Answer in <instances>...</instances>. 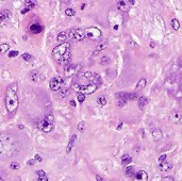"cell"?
<instances>
[{"label":"cell","mask_w":182,"mask_h":181,"mask_svg":"<svg viewBox=\"0 0 182 181\" xmlns=\"http://www.w3.org/2000/svg\"><path fill=\"white\" fill-rule=\"evenodd\" d=\"M10 167H11L12 170H18L19 167H20V165H19L17 162H12L11 165H10Z\"/></svg>","instance_id":"obj_38"},{"label":"cell","mask_w":182,"mask_h":181,"mask_svg":"<svg viewBox=\"0 0 182 181\" xmlns=\"http://www.w3.org/2000/svg\"><path fill=\"white\" fill-rule=\"evenodd\" d=\"M122 126H123V124H122V123H120V124L118 125V127H117V129H120V128H122Z\"/></svg>","instance_id":"obj_49"},{"label":"cell","mask_w":182,"mask_h":181,"mask_svg":"<svg viewBox=\"0 0 182 181\" xmlns=\"http://www.w3.org/2000/svg\"><path fill=\"white\" fill-rule=\"evenodd\" d=\"M152 137H153V140L154 141H159V140H161L162 137H163V133H162V131H161L160 129H154L152 131Z\"/></svg>","instance_id":"obj_21"},{"label":"cell","mask_w":182,"mask_h":181,"mask_svg":"<svg viewBox=\"0 0 182 181\" xmlns=\"http://www.w3.org/2000/svg\"><path fill=\"white\" fill-rule=\"evenodd\" d=\"M84 128H85V123H84V121H81V123L78 125V131L83 132L84 131Z\"/></svg>","instance_id":"obj_35"},{"label":"cell","mask_w":182,"mask_h":181,"mask_svg":"<svg viewBox=\"0 0 182 181\" xmlns=\"http://www.w3.org/2000/svg\"><path fill=\"white\" fill-rule=\"evenodd\" d=\"M73 87H74L75 91H77L79 93L89 95L96 92L98 85L94 84V83H89V84H86V85H81V84H78V83H75V84H73Z\"/></svg>","instance_id":"obj_4"},{"label":"cell","mask_w":182,"mask_h":181,"mask_svg":"<svg viewBox=\"0 0 182 181\" xmlns=\"http://www.w3.org/2000/svg\"><path fill=\"white\" fill-rule=\"evenodd\" d=\"M37 127H38V129L42 130L43 132L48 133V132H51L52 130H53V123H49V121H47L46 119H44V121H42L38 123Z\"/></svg>","instance_id":"obj_10"},{"label":"cell","mask_w":182,"mask_h":181,"mask_svg":"<svg viewBox=\"0 0 182 181\" xmlns=\"http://www.w3.org/2000/svg\"><path fill=\"white\" fill-rule=\"evenodd\" d=\"M175 179L174 178H171V177H165L163 178V181H174Z\"/></svg>","instance_id":"obj_45"},{"label":"cell","mask_w":182,"mask_h":181,"mask_svg":"<svg viewBox=\"0 0 182 181\" xmlns=\"http://www.w3.org/2000/svg\"><path fill=\"white\" fill-rule=\"evenodd\" d=\"M71 107H76V102H75L74 100H71Z\"/></svg>","instance_id":"obj_48"},{"label":"cell","mask_w":182,"mask_h":181,"mask_svg":"<svg viewBox=\"0 0 182 181\" xmlns=\"http://www.w3.org/2000/svg\"><path fill=\"white\" fill-rule=\"evenodd\" d=\"M69 61H71V51H67L63 57L59 60V63L60 64H62V65H67Z\"/></svg>","instance_id":"obj_20"},{"label":"cell","mask_w":182,"mask_h":181,"mask_svg":"<svg viewBox=\"0 0 182 181\" xmlns=\"http://www.w3.org/2000/svg\"><path fill=\"white\" fill-rule=\"evenodd\" d=\"M84 100H85V94H83V93H79L78 94V101L83 102Z\"/></svg>","instance_id":"obj_37"},{"label":"cell","mask_w":182,"mask_h":181,"mask_svg":"<svg viewBox=\"0 0 182 181\" xmlns=\"http://www.w3.org/2000/svg\"><path fill=\"white\" fill-rule=\"evenodd\" d=\"M134 177H135V179L136 180H148V174L146 173L145 170H138V172H136L135 173V175H134Z\"/></svg>","instance_id":"obj_16"},{"label":"cell","mask_w":182,"mask_h":181,"mask_svg":"<svg viewBox=\"0 0 182 181\" xmlns=\"http://www.w3.org/2000/svg\"><path fill=\"white\" fill-rule=\"evenodd\" d=\"M100 63L102 65H107L110 63V58L107 57V56H104V57L101 58V60H100Z\"/></svg>","instance_id":"obj_32"},{"label":"cell","mask_w":182,"mask_h":181,"mask_svg":"<svg viewBox=\"0 0 182 181\" xmlns=\"http://www.w3.org/2000/svg\"><path fill=\"white\" fill-rule=\"evenodd\" d=\"M169 121L173 124H180L182 123V113L180 111H173L169 115Z\"/></svg>","instance_id":"obj_11"},{"label":"cell","mask_w":182,"mask_h":181,"mask_svg":"<svg viewBox=\"0 0 182 181\" xmlns=\"http://www.w3.org/2000/svg\"><path fill=\"white\" fill-rule=\"evenodd\" d=\"M148 99L146 98L145 96H141V97H138V109L140 110H143L145 108L147 105H148Z\"/></svg>","instance_id":"obj_17"},{"label":"cell","mask_w":182,"mask_h":181,"mask_svg":"<svg viewBox=\"0 0 182 181\" xmlns=\"http://www.w3.org/2000/svg\"><path fill=\"white\" fill-rule=\"evenodd\" d=\"M30 31H31L32 33L38 34L43 31V27H42L41 25H38V23H32V25L30 26Z\"/></svg>","instance_id":"obj_18"},{"label":"cell","mask_w":182,"mask_h":181,"mask_svg":"<svg viewBox=\"0 0 182 181\" xmlns=\"http://www.w3.org/2000/svg\"><path fill=\"white\" fill-rule=\"evenodd\" d=\"M127 101H124V100H118V102H117V106L118 107H124L125 105H126Z\"/></svg>","instance_id":"obj_41"},{"label":"cell","mask_w":182,"mask_h":181,"mask_svg":"<svg viewBox=\"0 0 182 181\" xmlns=\"http://www.w3.org/2000/svg\"><path fill=\"white\" fill-rule=\"evenodd\" d=\"M37 175H38L40 177H42V176H46V173H45L44 170H38V172H37Z\"/></svg>","instance_id":"obj_43"},{"label":"cell","mask_w":182,"mask_h":181,"mask_svg":"<svg viewBox=\"0 0 182 181\" xmlns=\"http://www.w3.org/2000/svg\"><path fill=\"white\" fill-rule=\"evenodd\" d=\"M44 119H46V121H49V123H53V121H54V117H53L52 114H48V115H46V117H45Z\"/></svg>","instance_id":"obj_36"},{"label":"cell","mask_w":182,"mask_h":181,"mask_svg":"<svg viewBox=\"0 0 182 181\" xmlns=\"http://www.w3.org/2000/svg\"><path fill=\"white\" fill-rule=\"evenodd\" d=\"M29 11H30V10H29L28 8H25V9H24V10L21 11V14H26V13H28Z\"/></svg>","instance_id":"obj_46"},{"label":"cell","mask_w":182,"mask_h":181,"mask_svg":"<svg viewBox=\"0 0 182 181\" xmlns=\"http://www.w3.org/2000/svg\"><path fill=\"white\" fill-rule=\"evenodd\" d=\"M34 163H35V159H32V160H29V161L27 162V164H28V165H33Z\"/></svg>","instance_id":"obj_44"},{"label":"cell","mask_w":182,"mask_h":181,"mask_svg":"<svg viewBox=\"0 0 182 181\" xmlns=\"http://www.w3.org/2000/svg\"><path fill=\"white\" fill-rule=\"evenodd\" d=\"M134 4V0H119L117 2V8L119 11L128 12L130 10L131 5Z\"/></svg>","instance_id":"obj_8"},{"label":"cell","mask_w":182,"mask_h":181,"mask_svg":"<svg viewBox=\"0 0 182 181\" xmlns=\"http://www.w3.org/2000/svg\"><path fill=\"white\" fill-rule=\"evenodd\" d=\"M67 40V33L66 32H61V33L58 34V36H56V42L58 43H64V42Z\"/></svg>","instance_id":"obj_23"},{"label":"cell","mask_w":182,"mask_h":181,"mask_svg":"<svg viewBox=\"0 0 182 181\" xmlns=\"http://www.w3.org/2000/svg\"><path fill=\"white\" fill-rule=\"evenodd\" d=\"M22 59L25 61H27V62H30V61L33 60V57H32L30 53H24V54H22Z\"/></svg>","instance_id":"obj_31"},{"label":"cell","mask_w":182,"mask_h":181,"mask_svg":"<svg viewBox=\"0 0 182 181\" xmlns=\"http://www.w3.org/2000/svg\"><path fill=\"white\" fill-rule=\"evenodd\" d=\"M18 152V141L10 134L0 133V159H7Z\"/></svg>","instance_id":"obj_1"},{"label":"cell","mask_w":182,"mask_h":181,"mask_svg":"<svg viewBox=\"0 0 182 181\" xmlns=\"http://www.w3.org/2000/svg\"><path fill=\"white\" fill-rule=\"evenodd\" d=\"M25 4H26V8H28L31 11L32 9L35 7L37 4V2L35 1V0H26V2H25Z\"/></svg>","instance_id":"obj_26"},{"label":"cell","mask_w":182,"mask_h":181,"mask_svg":"<svg viewBox=\"0 0 182 181\" xmlns=\"http://www.w3.org/2000/svg\"><path fill=\"white\" fill-rule=\"evenodd\" d=\"M166 159H167V156L166 155H162L160 156V158H159V162H164V161H166Z\"/></svg>","instance_id":"obj_39"},{"label":"cell","mask_w":182,"mask_h":181,"mask_svg":"<svg viewBox=\"0 0 182 181\" xmlns=\"http://www.w3.org/2000/svg\"><path fill=\"white\" fill-rule=\"evenodd\" d=\"M67 51H71V45L68 43H65V42L61 43L60 45H58L56 47L53 48V50H52V58L56 62H59L60 59L63 57Z\"/></svg>","instance_id":"obj_3"},{"label":"cell","mask_w":182,"mask_h":181,"mask_svg":"<svg viewBox=\"0 0 182 181\" xmlns=\"http://www.w3.org/2000/svg\"><path fill=\"white\" fill-rule=\"evenodd\" d=\"M84 8H85V4H82L81 9H82V10H84Z\"/></svg>","instance_id":"obj_50"},{"label":"cell","mask_w":182,"mask_h":181,"mask_svg":"<svg viewBox=\"0 0 182 181\" xmlns=\"http://www.w3.org/2000/svg\"><path fill=\"white\" fill-rule=\"evenodd\" d=\"M159 170L161 172H164V173H166V172H169V170H173V164L169 162H166V161H164V162H161L160 165H159Z\"/></svg>","instance_id":"obj_13"},{"label":"cell","mask_w":182,"mask_h":181,"mask_svg":"<svg viewBox=\"0 0 182 181\" xmlns=\"http://www.w3.org/2000/svg\"><path fill=\"white\" fill-rule=\"evenodd\" d=\"M0 180H2V178H1V177H0Z\"/></svg>","instance_id":"obj_51"},{"label":"cell","mask_w":182,"mask_h":181,"mask_svg":"<svg viewBox=\"0 0 182 181\" xmlns=\"http://www.w3.org/2000/svg\"><path fill=\"white\" fill-rule=\"evenodd\" d=\"M132 162V158H131L130 155H124L123 157H122V164L123 165H128V164H130V163Z\"/></svg>","instance_id":"obj_22"},{"label":"cell","mask_w":182,"mask_h":181,"mask_svg":"<svg viewBox=\"0 0 182 181\" xmlns=\"http://www.w3.org/2000/svg\"><path fill=\"white\" fill-rule=\"evenodd\" d=\"M9 48H10V46L7 45V44H1V45H0V53H1V54L5 53L7 50H9Z\"/></svg>","instance_id":"obj_29"},{"label":"cell","mask_w":182,"mask_h":181,"mask_svg":"<svg viewBox=\"0 0 182 181\" xmlns=\"http://www.w3.org/2000/svg\"><path fill=\"white\" fill-rule=\"evenodd\" d=\"M18 83H11L5 93V107L9 113L15 112L18 108Z\"/></svg>","instance_id":"obj_2"},{"label":"cell","mask_w":182,"mask_h":181,"mask_svg":"<svg viewBox=\"0 0 182 181\" xmlns=\"http://www.w3.org/2000/svg\"><path fill=\"white\" fill-rule=\"evenodd\" d=\"M89 80L92 83L96 84V85H100L101 83H102V80H101L100 76L98 75V74H96V72H92V75H91Z\"/></svg>","instance_id":"obj_15"},{"label":"cell","mask_w":182,"mask_h":181,"mask_svg":"<svg viewBox=\"0 0 182 181\" xmlns=\"http://www.w3.org/2000/svg\"><path fill=\"white\" fill-rule=\"evenodd\" d=\"M96 180H97V181H102L103 179H102V178H101L100 176H96Z\"/></svg>","instance_id":"obj_47"},{"label":"cell","mask_w":182,"mask_h":181,"mask_svg":"<svg viewBox=\"0 0 182 181\" xmlns=\"http://www.w3.org/2000/svg\"><path fill=\"white\" fill-rule=\"evenodd\" d=\"M108 41L107 40H104V41H102V42H100L98 45H97V47H96V49H95V51L93 52V54L94 56H96V54H98L99 52H101L102 50H104L105 48H107V46H108Z\"/></svg>","instance_id":"obj_12"},{"label":"cell","mask_w":182,"mask_h":181,"mask_svg":"<svg viewBox=\"0 0 182 181\" xmlns=\"http://www.w3.org/2000/svg\"><path fill=\"white\" fill-rule=\"evenodd\" d=\"M9 15H10V12L7 11V10L0 12V23H2L3 20H5V19L9 17Z\"/></svg>","instance_id":"obj_28"},{"label":"cell","mask_w":182,"mask_h":181,"mask_svg":"<svg viewBox=\"0 0 182 181\" xmlns=\"http://www.w3.org/2000/svg\"><path fill=\"white\" fill-rule=\"evenodd\" d=\"M34 159H35L36 161H38V162H42V160H43V158H42V157L38 155V154H36V155L34 156Z\"/></svg>","instance_id":"obj_40"},{"label":"cell","mask_w":182,"mask_h":181,"mask_svg":"<svg viewBox=\"0 0 182 181\" xmlns=\"http://www.w3.org/2000/svg\"><path fill=\"white\" fill-rule=\"evenodd\" d=\"M115 97L117 100H124V101H128L129 100V93L127 92H120V93H116Z\"/></svg>","instance_id":"obj_19"},{"label":"cell","mask_w":182,"mask_h":181,"mask_svg":"<svg viewBox=\"0 0 182 181\" xmlns=\"http://www.w3.org/2000/svg\"><path fill=\"white\" fill-rule=\"evenodd\" d=\"M85 38V31L82 30V29H71L68 32V38H73L76 41H83Z\"/></svg>","instance_id":"obj_7"},{"label":"cell","mask_w":182,"mask_h":181,"mask_svg":"<svg viewBox=\"0 0 182 181\" xmlns=\"http://www.w3.org/2000/svg\"><path fill=\"white\" fill-rule=\"evenodd\" d=\"M63 83H64V81L61 77H54V78H52L51 81H50L49 86H50L51 91H53V92H58V91L62 87Z\"/></svg>","instance_id":"obj_9"},{"label":"cell","mask_w":182,"mask_h":181,"mask_svg":"<svg viewBox=\"0 0 182 181\" xmlns=\"http://www.w3.org/2000/svg\"><path fill=\"white\" fill-rule=\"evenodd\" d=\"M171 27H173V29L175 31H178L179 29H180V23H179L178 19H176V18L171 19Z\"/></svg>","instance_id":"obj_27"},{"label":"cell","mask_w":182,"mask_h":181,"mask_svg":"<svg viewBox=\"0 0 182 181\" xmlns=\"http://www.w3.org/2000/svg\"><path fill=\"white\" fill-rule=\"evenodd\" d=\"M77 140H78L77 135H76V134H73L71 137V140H69V142H68V145H67V147H66V154H69V152L73 150V148H74Z\"/></svg>","instance_id":"obj_14"},{"label":"cell","mask_w":182,"mask_h":181,"mask_svg":"<svg viewBox=\"0 0 182 181\" xmlns=\"http://www.w3.org/2000/svg\"><path fill=\"white\" fill-rule=\"evenodd\" d=\"M85 35L86 38H89V40L92 41H98L101 38V31L98 29V28H95V27H91V28H87L85 30Z\"/></svg>","instance_id":"obj_6"},{"label":"cell","mask_w":182,"mask_h":181,"mask_svg":"<svg viewBox=\"0 0 182 181\" xmlns=\"http://www.w3.org/2000/svg\"><path fill=\"white\" fill-rule=\"evenodd\" d=\"M65 14H66L67 16H74L75 14H76V12H75V10H73V9L68 8L65 10Z\"/></svg>","instance_id":"obj_33"},{"label":"cell","mask_w":182,"mask_h":181,"mask_svg":"<svg viewBox=\"0 0 182 181\" xmlns=\"http://www.w3.org/2000/svg\"><path fill=\"white\" fill-rule=\"evenodd\" d=\"M81 69H82L81 64H67L64 67V74H65L66 77L71 78L74 76L78 75Z\"/></svg>","instance_id":"obj_5"},{"label":"cell","mask_w":182,"mask_h":181,"mask_svg":"<svg viewBox=\"0 0 182 181\" xmlns=\"http://www.w3.org/2000/svg\"><path fill=\"white\" fill-rule=\"evenodd\" d=\"M37 180L38 181H48V178L46 177V176H42V177H38Z\"/></svg>","instance_id":"obj_42"},{"label":"cell","mask_w":182,"mask_h":181,"mask_svg":"<svg viewBox=\"0 0 182 181\" xmlns=\"http://www.w3.org/2000/svg\"><path fill=\"white\" fill-rule=\"evenodd\" d=\"M125 173L128 177H132L135 175V168H134V166H128L126 167V170H125Z\"/></svg>","instance_id":"obj_24"},{"label":"cell","mask_w":182,"mask_h":181,"mask_svg":"<svg viewBox=\"0 0 182 181\" xmlns=\"http://www.w3.org/2000/svg\"><path fill=\"white\" fill-rule=\"evenodd\" d=\"M97 101H98V103H99L101 107H104L105 105H107V98H105L104 96H100V97L98 98Z\"/></svg>","instance_id":"obj_30"},{"label":"cell","mask_w":182,"mask_h":181,"mask_svg":"<svg viewBox=\"0 0 182 181\" xmlns=\"http://www.w3.org/2000/svg\"><path fill=\"white\" fill-rule=\"evenodd\" d=\"M147 85V80L145 78H142V79L138 80V84H136V90H142Z\"/></svg>","instance_id":"obj_25"},{"label":"cell","mask_w":182,"mask_h":181,"mask_svg":"<svg viewBox=\"0 0 182 181\" xmlns=\"http://www.w3.org/2000/svg\"><path fill=\"white\" fill-rule=\"evenodd\" d=\"M17 56H18V51H16V50H11V51H9V54H7L9 58H15Z\"/></svg>","instance_id":"obj_34"}]
</instances>
